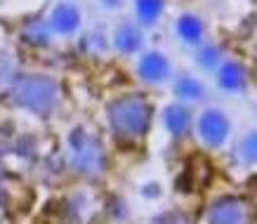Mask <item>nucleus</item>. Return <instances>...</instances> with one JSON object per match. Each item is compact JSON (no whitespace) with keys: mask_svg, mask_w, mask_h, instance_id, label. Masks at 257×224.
<instances>
[{"mask_svg":"<svg viewBox=\"0 0 257 224\" xmlns=\"http://www.w3.org/2000/svg\"><path fill=\"white\" fill-rule=\"evenodd\" d=\"M76 24H78V12L71 5H62L55 10V26L59 31H71Z\"/></svg>","mask_w":257,"mask_h":224,"instance_id":"39448f33","label":"nucleus"},{"mask_svg":"<svg viewBox=\"0 0 257 224\" xmlns=\"http://www.w3.org/2000/svg\"><path fill=\"white\" fill-rule=\"evenodd\" d=\"M168 123H170V128L175 132H179L182 128H184V123H187V116H184V111H179V108H172L170 111V118H168Z\"/></svg>","mask_w":257,"mask_h":224,"instance_id":"9d476101","label":"nucleus"},{"mask_svg":"<svg viewBox=\"0 0 257 224\" xmlns=\"http://www.w3.org/2000/svg\"><path fill=\"white\" fill-rule=\"evenodd\" d=\"M19 94H22L24 104H29L33 108H43L52 99V85L47 80H29L19 87Z\"/></svg>","mask_w":257,"mask_h":224,"instance_id":"f03ea898","label":"nucleus"},{"mask_svg":"<svg viewBox=\"0 0 257 224\" xmlns=\"http://www.w3.org/2000/svg\"><path fill=\"white\" fill-rule=\"evenodd\" d=\"M179 31H182V36L189 40H196L198 36H201V24L196 22V19H182V26H179Z\"/></svg>","mask_w":257,"mask_h":224,"instance_id":"1a4fd4ad","label":"nucleus"},{"mask_svg":"<svg viewBox=\"0 0 257 224\" xmlns=\"http://www.w3.org/2000/svg\"><path fill=\"white\" fill-rule=\"evenodd\" d=\"M245 149H248L250 158H255V161H257V135H255V137H250L248 142H245Z\"/></svg>","mask_w":257,"mask_h":224,"instance_id":"9b49d317","label":"nucleus"},{"mask_svg":"<svg viewBox=\"0 0 257 224\" xmlns=\"http://www.w3.org/2000/svg\"><path fill=\"white\" fill-rule=\"evenodd\" d=\"M165 71H168V64L161 54H149L144 57V62H142V73L147 78H154V80H161L165 76Z\"/></svg>","mask_w":257,"mask_h":224,"instance_id":"7ed1b4c3","label":"nucleus"},{"mask_svg":"<svg viewBox=\"0 0 257 224\" xmlns=\"http://www.w3.org/2000/svg\"><path fill=\"white\" fill-rule=\"evenodd\" d=\"M222 83H224L226 87H238L241 85V71H238V66L229 64V66L222 71Z\"/></svg>","mask_w":257,"mask_h":224,"instance_id":"6e6552de","label":"nucleus"},{"mask_svg":"<svg viewBox=\"0 0 257 224\" xmlns=\"http://www.w3.org/2000/svg\"><path fill=\"white\" fill-rule=\"evenodd\" d=\"M137 10H140L142 19H156L158 12H161V0H137Z\"/></svg>","mask_w":257,"mask_h":224,"instance_id":"423d86ee","label":"nucleus"},{"mask_svg":"<svg viewBox=\"0 0 257 224\" xmlns=\"http://www.w3.org/2000/svg\"><path fill=\"white\" fill-rule=\"evenodd\" d=\"M224 130H226V123L222 116L208 114V116L203 118V132H205V137L210 139V142H219L222 135H224Z\"/></svg>","mask_w":257,"mask_h":224,"instance_id":"20e7f679","label":"nucleus"},{"mask_svg":"<svg viewBox=\"0 0 257 224\" xmlns=\"http://www.w3.org/2000/svg\"><path fill=\"white\" fill-rule=\"evenodd\" d=\"M144 114H147L144 104H140V101H123V104H118L113 121H116L120 128H125V130H140V128H144V123H147V116H144Z\"/></svg>","mask_w":257,"mask_h":224,"instance_id":"f257e3e1","label":"nucleus"},{"mask_svg":"<svg viewBox=\"0 0 257 224\" xmlns=\"http://www.w3.org/2000/svg\"><path fill=\"white\" fill-rule=\"evenodd\" d=\"M137 43H140V36H137V31H133L130 26L118 33V45L123 47V50H135Z\"/></svg>","mask_w":257,"mask_h":224,"instance_id":"0eeeda50","label":"nucleus"}]
</instances>
